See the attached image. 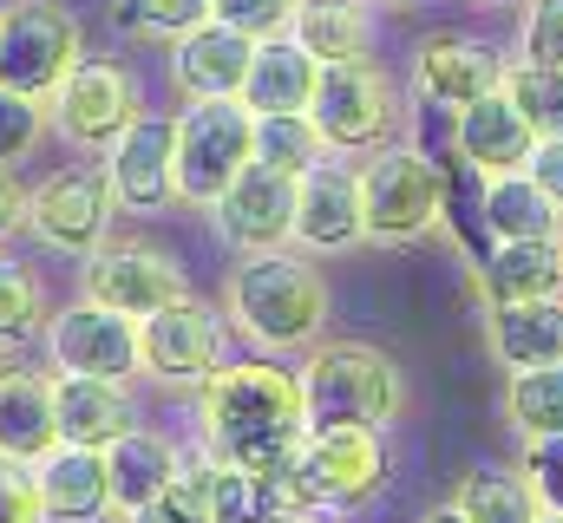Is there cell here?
Instances as JSON below:
<instances>
[{
	"mask_svg": "<svg viewBox=\"0 0 563 523\" xmlns=\"http://www.w3.org/2000/svg\"><path fill=\"white\" fill-rule=\"evenodd\" d=\"M190 419H197V452H210L230 471H250V478L276 485L295 465L301 438H308L301 374L282 367V360H263V354L223 360L190 392Z\"/></svg>",
	"mask_w": 563,
	"mask_h": 523,
	"instance_id": "obj_1",
	"label": "cell"
},
{
	"mask_svg": "<svg viewBox=\"0 0 563 523\" xmlns=\"http://www.w3.org/2000/svg\"><path fill=\"white\" fill-rule=\"evenodd\" d=\"M223 327L250 341L263 360L321 347L328 341V275L301 249L243 256L223 275Z\"/></svg>",
	"mask_w": 563,
	"mask_h": 523,
	"instance_id": "obj_2",
	"label": "cell"
},
{
	"mask_svg": "<svg viewBox=\"0 0 563 523\" xmlns=\"http://www.w3.org/2000/svg\"><path fill=\"white\" fill-rule=\"evenodd\" d=\"M301 399H308V432H387L407 412V374L387 347L374 341H321L301 354Z\"/></svg>",
	"mask_w": 563,
	"mask_h": 523,
	"instance_id": "obj_3",
	"label": "cell"
},
{
	"mask_svg": "<svg viewBox=\"0 0 563 523\" xmlns=\"http://www.w3.org/2000/svg\"><path fill=\"white\" fill-rule=\"evenodd\" d=\"M394 478V438L387 432H361V425H341V432H308L295 465L276 478V504L282 511H354L367 498H380Z\"/></svg>",
	"mask_w": 563,
	"mask_h": 523,
	"instance_id": "obj_4",
	"label": "cell"
},
{
	"mask_svg": "<svg viewBox=\"0 0 563 523\" xmlns=\"http://www.w3.org/2000/svg\"><path fill=\"white\" fill-rule=\"evenodd\" d=\"M452 210L445 170L426 157L420 144H387L361 164V216H367V243L380 249H407L426 243Z\"/></svg>",
	"mask_w": 563,
	"mask_h": 523,
	"instance_id": "obj_5",
	"label": "cell"
},
{
	"mask_svg": "<svg viewBox=\"0 0 563 523\" xmlns=\"http://www.w3.org/2000/svg\"><path fill=\"white\" fill-rule=\"evenodd\" d=\"M308 125L321 131L328 157H374L387 144H400L407 125V99L394 86V73L380 59H354V66H328L308 105Z\"/></svg>",
	"mask_w": 563,
	"mask_h": 523,
	"instance_id": "obj_6",
	"label": "cell"
},
{
	"mask_svg": "<svg viewBox=\"0 0 563 523\" xmlns=\"http://www.w3.org/2000/svg\"><path fill=\"white\" fill-rule=\"evenodd\" d=\"M86 66V26L59 0H7L0 7V86L53 105V92Z\"/></svg>",
	"mask_w": 563,
	"mask_h": 523,
	"instance_id": "obj_7",
	"label": "cell"
},
{
	"mask_svg": "<svg viewBox=\"0 0 563 523\" xmlns=\"http://www.w3.org/2000/svg\"><path fill=\"white\" fill-rule=\"evenodd\" d=\"M256 164V112L243 99L217 105H184L177 112V203L184 210H217V197Z\"/></svg>",
	"mask_w": 563,
	"mask_h": 523,
	"instance_id": "obj_8",
	"label": "cell"
},
{
	"mask_svg": "<svg viewBox=\"0 0 563 523\" xmlns=\"http://www.w3.org/2000/svg\"><path fill=\"white\" fill-rule=\"evenodd\" d=\"M112 216H119V197H112V177L106 164H59L33 183L26 197V236L53 256H92L112 243Z\"/></svg>",
	"mask_w": 563,
	"mask_h": 523,
	"instance_id": "obj_9",
	"label": "cell"
},
{
	"mask_svg": "<svg viewBox=\"0 0 563 523\" xmlns=\"http://www.w3.org/2000/svg\"><path fill=\"white\" fill-rule=\"evenodd\" d=\"M79 301H99L125 321H144V314H164L170 301H190V275L184 262L144 236H112L106 249L79 262Z\"/></svg>",
	"mask_w": 563,
	"mask_h": 523,
	"instance_id": "obj_10",
	"label": "cell"
},
{
	"mask_svg": "<svg viewBox=\"0 0 563 523\" xmlns=\"http://www.w3.org/2000/svg\"><path fill=\"white\" fill-rule=\"evenodd\" d=\"M144 112V79L125 59H86L46 105L53 131L73 144V151H112L125 131L139 125Z\"/></svg>",
	"mask_w": 563,
	"mask_h": 523,
	"instance_id": "obj_11",
	"label": "cell"
},
{
	"mask_svg": "<svg viewBox=\"0 0 563 523\" xmlns=\"http://www.w3.org/2000/svg\"><path fill=\"white\" fill-rule=\"evenodd\" d=\"M46 360L59 380H119L132 387L139 367V321L99 308V301H66L46 327Z\"/></svg>",
	"mask_w": 563,
	"mask_h": 523,
	"instance_id": "obj_12",
	"label": "cell"
},
{
	"mask_svg": "<svg viewBox=\"0 0 563 523\" xmlns=\"http://www.w3.org/2000/svg\"><path fill=\"white\" fill-rule=\"evenodd\" d=\"M223 341H230V327L217 321V308L210 301H170L164 314H144L139 321V367L144 380H157V387H203L217 367H223Z\"/></svg>",
	"mask_w": 563,
	"mask_h": 523,
	"instance_id": "obj_13",
	"label": "cell"
},
{
	"mask_svg": "<svg viewBox=\"0 0 563 523\" xmlns=\"http://www.w3.org/2000/svg\"><path fill=\"white\" fill-rule=\"evenodd\" d=\"M505 46L498 40H478V33H459V26H439L413 46V99L439 105V112H472L478 99H492L505 86Z\"/></svg>",
	"mask_w": 563,
	"mask_h": 523,
	"instance_id": "obj_14",
	"label": "cell"
},
{
	"mask_svg": "<svg viewBox=\"0 0 563 523\" xmlns=\"http://www.w3.org/2000/svg\"><path fill=\"white\" fill-rule=\"evenodd\" d=\"M210 230L236 249V256H276L295 249V177H282L269 164H250L210 210Z\"/></svg>",
	"mask_w": 563,
	"mask_h": 523,
	"instance_id": "obj_15",
	"label": "cell"
},
{
	"mask_svg": "<svg viewBox=\"0 0 563 523\" xmlns=\"http://www.w3.org/2000/svg\"><path fill=\"white\" fill-rule=\"evenodd\" d=\"M367 243V216H361V164L347 157H321L308 177H295V249L301 256H341Z\"/></svg>",
	"mask_w": 563,
	"mask_h": 523,
	"instance_id": "obj_16",
	"label": "cell"
},
{
	"mask_svg": "<svg viewBox=\"0 0 563 523\" xmlns=\"http://www.w3.org/2000/svg\"><path fill=\"white\" fill-rule=\"evenodd\" d=\"M99 164L112 177L119 210H139L144 216V210L177 203V112H144Z\"/></svg>",
	"mask_w": 563,
	"mask_h": 523,
	"instance_id": "obj_17",
	"label": "cell"
},
{
	"mask_svg": "<svg viewBox=\"0 0 563 523\" xmlns=\"http://www.w3.org/2000/svg\"><path fill=\"white\" fill-rule=\"evenodd\" d=\"M46 452H59V374L0 360V458L33 471Z\"/></svg>",
	"mask_w": 563,
	"mask_h": 523,
	"instance_id": "obj_18",
	"label": "cell"
},
{
	"mask_svg": "<svg viewBox=\"0 0 563 523\" xmlns=\"http://www.w3.org/2000/svg\"><path fill=\"white\" fill-rule=\"evenodd\" d=\"M250 59H256V40H243V33L223 26V20H203L197 33H184V40L170 46V86H177L184 105L243 99Z\"/></svg>",
	"mask_w": 563,
	"mask_h": 523,
	"instance_id": "obj_19",
	"label": "cell"
},
{
	"mask_svg": "<svg viewBox=\"0 0 563 523\" xmlns=\"http://www.w3.org/2000/svg\"><path fill=\"white\" fill-rule=\"evenodd\" d=\"M452 151H459L465 170H478V183H492V177H518V170H531L538 131L525 125V112H518V105L505 99V86H498L492 99H478L472 112L452 119Z\"/></svg>",
	"mask_w": 563,
	"mask_h": 523,
	"instance_id": "obj_20",
	"label": "cell"
},
{
	"mask_svg": "<svg viewBox=\"0 0 563 523\" xmlns=\"http://www.w3.org/2000/svg\"><path fill=\"white\" fill-rule=\"evenodd\" d=\"M478 308H525L563 294V243H492L472 268Z\"/></svg>",
	"mask_w": 563,
	"mask_h": 523,
	"instance_id": "obj_21",
	"label": "cell"
},
{
	"mask_svg": "<svg viewBox=\"0 0 563 523\" xmlns=\"http://www.w3.org/2000/svg\"><path fill=\"white\" fill-rule=\"evenodd\" d=\"M33 491H40V511L46 523H106L112 518V471H106V452H79V445H59L33 465Z\"/></svg>",
	"mask_w": 563,
	"mask_h": 523,
	"instance_id": "obj_22",
	"label": "cell"
},
{
	"mask_svg": "<svg viewBox=\"0 0 563 523\" xmlns=\"http://www.w3.org/2000/svg\"><path fill=\"white\" fill-rule=\"evenodd\" d=\"M288 40H295L321 73H328V66H354V59H374L380 13H374V0H301Z\"/></svg>",
	"mask_w": 563,
	"mask_h": 523,
	"instance_id": "obj_23",
	"label": "cell"
},
{
	"mask_svg": "<svg viewBox=\"0 0 563 523\" xmlns=\"http://www.w3.org/2000/svg\"><path fill=\"white\" fill-rule=\"evenodd\" d=\"M106 471H112V518L125 523L132 511H144L151 498H164L170 485H177V471H184V445L170 438V432H125L112 452H106Z\"/></svg>",
	"mask_w": 563,
	"mask_h": 523,
	"instance_id": "obj_24",
	"label": "cell"
},
{
	"mask_svg": "<svg viewBox=\"0 0 563 523\" xmlns=\"http://www.w3.org/2000/svg\"><path fill=\"white\" fill-rule=\"evenodd\" d=\"M139 399L119 380H59V445L112 452L125 432H139Z\"/></svg>",
	"mask_w": 563,
	"mask_h": 523,
	"instance_id": "obj_25",
	"label": "cell"
},
{
	"mask_svg": "<svg viewBox=\"0 0 563 523\" xmlns=\"http://www.w3.org/2000/svg\"><path fill=\"white\" fill-rule=\"evenodd\" d=\"M314 86H321V66L282 33V40H263V46H256L250 79H243V105H250L256 119H308Z\"/></svg>",
	"mask_w": 563,
	"mask_h": 523,
	"instance_id": "obj_26",
	"label": "cell"
},
{
	"mask_svg": "<svg viewBox=\"0 0 563 523\" xmlns=\"http://www.w3.org/2000/svg\"><path fill=\"white\" fill-rule=\"evenodd\" d=\"M485 347L505 374L558 367L563 360V294L558 301H525V308H485Z\"/></svg>",
	"mask_w": 563,
	"mask_h": 523,
	"instance_id": "obj_27",
	"label": "cell"
},
{
	"mask_svg": "<svg viewBox=\"0 0 563 523\" xmlns=\"http://www.w3.org/2000/svg\"><path fill=\"white\" fill-rule=\"evenodd\" d=\"M478 223H485L492 243H558L563 236V210L531 183V170L492 177L478 190Z\"/></svg>",
	"mask_w": 563,
	"mask_h": 523,
	"instance_id": "obj_28",
	"label": "cell"
},
{
	"mask_svg": "<svg viewBox=\"0 0 563 523\" xmlns=\"http://www.w3.org/2000/svg\"><path fill=\"white\" fill-rule=\"evenodd\" d=\"M445 504L465 523H538L544 518L531 478H525V471H505V465H472Z\"/></svg>",
	"mask_w": 563,
	"mask_h": 523,
	"instance_id": "obj_29",
	"label": "cell"
},
{
	"mask_svg": "<svg viewBox=\"0 0 563 523\" xmlns=\"http://www.w3.org/2000/svg\"><path fill=\"white\" fill-rule=\"evenodd\" d=\"M46 327H53L46 281L0 249V360H20L33 341H46Z\"/></svg>",
	"mask_w": 563,
	"mask_h": 523,
	"instance_id": "obj_30",
	"label": "cell"
},
{
	"mask_svg": "<svg viewBox=\"0 0 563 523\" xmlns=\"http://www.w3.org/2000/svg\"><path fill=\"white\" fill-rule=\"evenodd\" d=\"M505 419L525 445H544L563 438V360L558 367H531V374H511L505 380Z\"/></svg>",
	"mask_w": 563,
	"mask_h": 523,
	"instance_id": "obj_31",
	"label": "cell"
},
{
	"mask_svg": "<svg viewBox=\"0 0 563 523\" xmlns=\"http://www.w3.org/2000/svg\"><path fill=\"white\" fill-rule=\"evenodd\" d=\"M217 13V0H112V26L132 40H164L177 46L184 33H197Z\"/></svg>",
	"mask_w": 563,
	"mask_h": 523,
	"instance_id": "obj_32",
	"label": "cell"
},
{
	"mask_svg": "<svg viewBox=\"0 0 563 523\" xmlns=\"http://www.w3.org/2000/svg\"><path fill=\"white\" fill-rule=\"evenodd\" d=\"M505 99L525 112V125L538 137H563V66H505Z\"/></svg>",
	"mask_w": 563,
	"mask_h": 523,
	"instance_id": "obj_33",
	"label": "cell"
},
{
	"mask_svg": "<svg viewBox=\"0 0 563 523\" xmlns=\"http://www.w3.org/2000/svg\"><path fill=\"white\" fill-rule=\"evenodd\" d=\"M321 157H328V144L308 119H256V164H269L282 177H308Z\"/></svg>",
	"mask_w": 563,
	"mask_h": 523,
	"instance_id": "obj_34",
	"label": "cell"
},
{
	"mask_svg": "<svg viewBox=\"0 0 563 523\" xmlns=\"http://www.w3.org/2000/svg\"><path fill=\"white\" fill-rule=\"evenodd\" d=\"M46 131H53V119L40 99H20L0 86V170H20V157H33Z\"/></svg>",
	"mask_w": 563,
	"mask_h": 523,
	"instance_id": "obj_35",
	"label": "cell"
},
{
	"mask_svg": "<svg viewBox=\"0 0 563 523\" xmlns=\"http://www.w3.org/2000/svg\"><path fill=\"white\" fill-rule=\"evenodd\" d=\"M518 59L525 66H563V0H525Z\"/></svg>",
	"mask_w": 563,
	"mask_h": 523,
	"instance_id": "obj_36",
	"label": "cell"
},
{
	"mask_svg": "<svg viewBox=\"0 0 563 523\" xmlns=\"http://www.w3.org/2000/svg\"><path fill=\"white\" fill-rule=\"evenodd\" d=\"M295 7L301 0H217V13L210 20H223V26H236L243 40H282L288 26H295Z\"/></svg>",
	"mask_w": 563,
	"mask_h": 523,
	"instance_id": "obj_37",
	"label": "cell"
},
{
	"mask_svg": "<svg viewBox=\"0 0 563 523\" xmlns=\"http://www.w3.org/2000/svg\"><path fill=\"white\" fill-rule=\"evenodd\" d=\"M525 478L538 491L544 511L563 518V438H544V445H525Z\"/></svg>",
	"mask_w": 563,
	"mask_h": 523,
	"instance_id": "obj_38",
	"label": "cell"
},
{
	"mask_svg": "<svg viewBox=\"0 0 563 523\" xmlns=\"http://www.w3.org/2000/svg\"><path fill=\"white\" fill-rule=\"evenodd\" d=\"M0 523H46L40 491H33V471L7 465V458H0Z\"/></svg>",
	"mask_w": 563,
	"mask_h": 523,
	"instance_id": "obj_39",
	"label": "cell"
},
{
	"mask_svg": "<svg viewBox=\"0 0 563 523\" xmlns=\"http://www.w3.org/2000/svg\"><path fill=\"white\" fill-rule=\"evenodd\" d=\"M125 523H217V518H210V511H203V498L177 478L164 498H151V504H144V511H132Z\"/></svg>",
	"mask_w": 563,
	"mask_h": 523,
	"instance_id": "obj_40",
	"label": "cell"
},
{
	"mask_svg": "<svg viewBox=\"0 0 563 523\" xmlns=\"http://www.w3.org/2000/svg\"><path fill=\"white\" fill-rule=\"evenodd\" d=\"M26 197L33 183H20V170H0V249L26 230Z\"/></svg>",
	"mask_w": 563,
	"mask_h": 523,
	"instance_id": "obj_41",
	"label": "cell"
},
{
	"mask_svg": "<svg viewBox=\"0 0 563 523\" xmlns=\"http://www.w3.org/2000/svg\"><path fill=\"white\" fill-rule=\"evenodd\" d=\"M531 183L563 210V137H538V151H531Z\"/></svg>",
	"mask_w": 563,
	"mask_h": 523,
	"instance_id": "obj_42",
	"label": "cell"
},
{
	"mask_svg": "<svg viewBox=\"0 0 563 523\" xmlns=\"http://www.w3.org/2000/svg\"><path fill=\"white\" fill-rule=\"evenodd\" d=\"M263 523H334L328 511H276V518H263Z\"/></svg>",
	"mask_w": 563,
	"mask_h": 523,
	"instance_id": "obj_43",
	"label": "cell"
},
{
	"mask_svg": "<svg viewBox=\"0 0 563 523\" xmlns=\"http://www.w3.org/2000/svg\"><path fill=\"white\" fill-rule=\"evenodd\" d=\"M420 523H465L452 504H432V511H420Z\"/></svg>",
	"mask_w": 563,
	"mask_h": 523,
	"instance_id": "obj_44",
	"label": "cell"
},
{
	"mask_svg": "<svg viewBox=\"0 0 563 523\" xmlns=\"http://www.w3.org/2000/svg\"><path fill=\"white\" fill-rule=\"evenodd\" d=\"M472 7H518V0H472Z\"/></svg>",
	"mask_w": 563,
	"mask_h": 523,
	"instance_id": "obj_45",
	"label": "cell"
},
{
	"mask_svg": "<svg viewBox=\"0 0 563 523\" xmlns=\"http://www.w3.org/2000/svg\"><path fill=\"white\" fill-rule=\"evenodd\" d=\"M538 523H563V518H558V511H544V518H538Z\"/></svg>",
	"mask_w": 563,
	"mask_h": 523,
	"instance_id": "obj_46",
	"label": "cell"
},
{
	"mask_svg": "<svg viewBox=\"0 0 563 523\" xmlns=\"http://www.w3.org/2000/svg\"><path fill=\"white\" fill-rule=\"evenodd\" d=\"M558 243H563V236H558Z\"/></svg>",
	"mask_w": 563,
	"mask_h": 523,
	"instance_id": "obj_47",
	"label": "cell"
}]
</instances>
